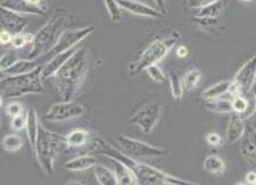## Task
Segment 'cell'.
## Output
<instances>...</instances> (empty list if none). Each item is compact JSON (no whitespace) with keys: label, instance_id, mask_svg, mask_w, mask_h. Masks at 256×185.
<instances>
[{"label":"cell","instance_id":"6da1fadb","mask_svg":"<svg viewBox=\"0 0 256 185\" xmlns=\"http://www.w3.org/2000/svg\"><path fill=\"white\" fill-rule=\"evenodd\" d=\"M94 151L96 154L102 155L105 157L118 160V162L124 164L129 170L134 173L137 179L138 184L142 185H197L196 182L192 181H186L176 176L168 174L158 168L152 167L148 164L139 162L120 151L116 148L110 146L108 142L100 137H96L94 139Z\"/></svg>","mask_w":256,"mask_h":185},{"label":"cell","instance_id":"7a4b0ae2","mask_svg":"<svg viewBox=\"0 0 256 185\" xmlns=\"http://www.w3.org/2000/svg\"><path fill=\"white\" fill-rule=\"evenodd\" d=\"M90 53L84 47L74 51L73 55L57 71L52 79L63 100H72L84 85L89 71Z\"/></svg>","mask_w":256,"mask_h":185},{"label":"cell","instance_id":"3957f363","mask_svg":"<svg viewBox=\"0 0 256 185\" xmlns=\"http://www.w3.org/2000/svg\"><path fill=\"white\" fill-rule=\"evenodd\" d=\"M179 39V32L172 31L170 34L160 35L152 40L129 64L128 72L132 76L138 75L150 65L158 64L160 60H163L168 56V53L172 50V48L176 46Z\"/></svg>","mask_w":256,"mask_h":185},{"label":"cell","instance_id":"277c9868","mask_svg":"<svg viewBox=\"0 0 256 185\" xmlns=\"http://www.w3.org/2000/svg\"><path fill=\"white\" fill-rule=\"evenodd\" d=\"M63 147H65L64 137L47 130L42 124L39 125L34 156L46 175H52L55 163Z\"/></svg>","mask_w":256,"mask_h":185},{"label":"cell","instance_id":"5b68a950","mask_svg":"<svg viewBox=\"0 0 256 185\" xmlns=\"http://www.w3.org/2000/svg\"><path fill=\"white\" fill-rule=\"evenodd\" d=\"M41 71L42 65L30 73L4 77L0 81V90L6 98H20L26 94L44 93Z\"/></svg>","mask_w":256,"mask_h":185},{"label":"cell","instance_id":"8992f818","mask_svg":"<svg viewBox=\"0 0 256 185\" xmlns=\"http://www.w3.org/2000/svg\"><path fill=\"white\" fill-rule=\"evenodd\" d=\"M68 22V18L64 15L52 16L34 35L28 59H38L40 56L44 55L56 43L60 34L65 30L64 26Z\"/></svg>","mask_w":256,"mask_h":185},{"label":"cell","instance_id":"52a82bcc","mask_svg":"<svg viewBox=\"0 0 256 185\" xmlns=\"http://www.w3.org/2000/svg\"><path fill=\"white\" fill-rule=\"evenodd\" d=\"M115 140H116L118 145L123 150V152L134 159L164 157V156L168 154V150L166 149L152 146L150 143L129 138L123 134L115 135Z\"/></svg>","mask_w":256,"mask_h":185},{"label":"cell","instance_id":"ba28073f","mask_svg":"<svg viewBox=\"0 0 256 185\" xmlns=\"http://www.w3.org/2000/svg\"><path fill=\"white\" fill-rule=\"evenodd\" d=\"M256 79V60L255 55L246 61L242 66L238 69L236 75L231 80V86L229 94L231 97L245 96L252 90H254Z\"/></svg>","mask_w":256,"mask_h":185},{"label":"cell","instance_id":"9c48e42d","mask_svg":"<svg viewBox=\"0 0 256 185\" xmlns=\"http://www.w3.org/2000/svg\"><path fill=\"white\" fill-rule=\"evenodd\" d=\"M163 114V106L158 101H150L136 112L130 117V123L138 126L144 134H150L158 125Z\"/></svg>","mask_w":256,"mask_h":185},{"label":"cell","instance_id":"30bf717a","mask_svg":"<svg viewBox=\"0 0 256 185\" xmlns=\"http://www.w3.org/2000/svg\"><path fill=\"white\" fill-rule=\"evenodd\" d=\"M94 31V26H86L81 28H65V30L60 34L56 43L44 53L46 57H52L57 53L64 52L68 49H72L79 44L81 41H84L86 36H89Z\"/></svg>","mask_w":256,"mask_h":185},{"label":"cell","instance_id":"8fae6325","mask_svg":"<svg viewBox=\"0 0 256 185\" xmlns=\"http://www.w3.org/2000/svg\"><path fill=\"white\" fill-rule=\"evenodd\" d=\"M84 114V107L76 100H64L52 105L44 114V119L48 122L57 123L72 121L81 117Z\"/></svg>","mask_w":256,"mask_h":185},{"label":"cell","instance_id":"7c38bea8","mask_svg":"<svg viewBox=\"0 0 256 185\" xmlns=\"http://www.w3.org/2000/svg\"><path fill=\"white\" fill-rule=\"evenodd\" d=\"M28 24L26 16L8 9V8L0 5V25L4 30L10 31L12 34L23 33Z\"/></svg>","mask_w":256,"mask_h":185},{"label":"cell","instance_id":"4fadbf2b","mask_svg":"<svg viewBox=\"0 0 256 185\" xmlns=\"http://www.w3.org/2000/svg\"><path fill=\"white\" fill-rule=\"evenodd\" d=\"M240 155L245 162L250 167L256 166V141H255V129L253 125L246 124L245 131L242 135Z\"/></svg>","mask_w":256,"mask_h":185},{"label":"cell","instance_id":"5bb4252c","mask_svg":"<svg viewBox=\"0 0 256 185\" xmlns=\"http://www.w3.org/2000/svg\"><path fill=\"white\" fill-rule=\"evenodd\" d=\"M116 1L118 2V5L122 9L129 11V13L134 15L155 19L164 18V14L160 13V10L155 9V8L148 6L142 1H137V0H116Z\"/></svg>","mask_w":256,"mask_h":185},{"label":"cell","instance_id":"9a60e30c","mask_svg":"<svg viewBox=\"0 0 256 185\" xmlns=\"http://www.w3.org/2000/svg\"><path fill=\"white\" fill-rule=\"evenodd\" d=\"M76 50V49L72 48L64 52L57 53V55L52 56V58L49 59V61H47L46 65H42V71H41V79H42V81L52 79V76L54 75V74H55L62 66H63V65L65 64V61L73 55Z\"/></svg>","mask_w":256,"mask_h":185},{"label":"cell","instance_id":"2e32d148","mask_svg":"<svg viewBox=\"0 0 256 185\" xmlns=\"http://www.w3.org/2000/svg\"><path fill=\"white\" fill-rule=\"evenodd\" d=\"M0 5L20 15H44V9L42 7L32 5L26 0H2Z\"/></svg>","mask_w":256,"mask_h":185},{"label":"cell","instance_id":"e0dca14e","mask_svg":"<svg viewBox=\"0 0 256 185\" xmlns=\"http://www.w3.org/2000/svg\"><path fill=\"white\" fill-rule=\"evenodd\" d=\"M245 126L246 121H244L240 115L234 112L230 113L228 129H226V141L229 143H236L244 134Z\"/></svg>","mask_w":256,"mask_h":185},{"label":"cell","instance_id":"ac0fdd59","mask_svg":"<svg viewBox=\"0 0 256 185\" xmlns=\"http://www.w3.org/2000/svg\"><path fill=\"white\" fill-rule=\"evenodd\" d=\"M39 125H40V122H39L38 114H36L34 108H30V110H28V113L26 115V130L28 143H30V148L33 155H34L36 138H38Z\"/></svg>","mask_w":256,"mask_h":185},{"label":"cell","instance_id":"d6986e66","mask_svg":"<svg viewBox=\"0 0 256 185\" xmlns=\"http://www.w3.org/2000/svg\"><path fill=\"white\" fill-rule=\"evenodd\" d=\"M97 164V158L92 155H82L65 163L64 168L70 172H84L90 170Z\"/></svg>","mask_w":256,"mask_h":185},{"label":"cell","instance_id":"ffe728a7","mask_svg":"<svg viewBox=\"0 0 256 185\" xmlns=\"http://www.w3.org/2000/svg\"><path fill=\"white\" fill-rule=\"evenodd\" d=\"M65 139V147L70 148V149H79L88 145L89 139H90V133L89 131L84 130V129H76L70 132Z\"/></svg>","mask_w":256,"mask_h":185},{"label":"cell","instance_id":"44dd1931","mask_svg":"<svg viewBox=\"0 0 256 185\" xmlns=\"http://www.w3.org/2000/svg\"><path fill=\"white\" fill-rule=\"evenodd\" d=\"M39 66H41L39 59H18L13 66L8 68L5 73L7 76L20 75V74H26L34 71V69L38 68Z\"/></svg>","mask_w":256,"mask_h":185},{"label":"cell","instance_id":"7402d4cb","mask_svg":"<svg viewBox=\"0 0 256 185\" xmlns=\"http://www.w3.org/2000/svg\"><path fill=\"white\" fill-rule=\"evenodd\" d=\"M112 160V163L114 164V167H115V175H116V179H118V185H136L138 184L137 182V179H136V176L134 175V173H132L129 168H128L124 164L118 162V160H114V159H110Z\"/></svg>","mask_w":256,"mask_h":185},{"label":"cell","instance_id":"603a6c76","mask_svg":"<svg viewBox=\"0 0 256 185\" xmlns=\"http://www.w3.org/2000/svg\"><path fill=\"white\" fill-rule=\"evenodd\" d=\"M226 5H228V0H218L216 2L197 9L198 13L195 18H218V16L224 13Z\"/></svg>","mask_w":256,"mask_h":185},{"label":"cell","instance_id":"cb8c5ba5","mask_svg":"<svg viewBox=\"0 0 256 185\" xmlns=\"http://www.w3.org/2000/svg\"><path fill=\"white\" fill-rule=\"evenodd\" d=\"M94 176L98 181L99 184L102 185H118V179L115 173L110 170V167L100 164H96L94 167Z\"/></svg>","mask_w":256,"mask_h":185},{"label":"cell","instance_id":"d4e9b609","mask_svg":"<svg viewBox=\"0 0 256 185\" xmlns=\"http://www.w3.org/2000/svg\"><path fill=\"white\" fill-rule=\"evenodd\" d=\"M231 86V81H222L218 82V83L214 84L210 88L205 89L200 94V98L203 100H210L216 99V98H220L224 96V94L228 93Z\"/></svg>","mask_w":256,"mask_h":185},{"label":"cell","instance_id":"484cf974","mask_svg":"<svg viewBox=\"0 0 256 185\" xmlns=\"http://www.w3.org/2000/svg\"><path fill=\"white\" fill-rule=\"evenodd\" d=\"M203 167L210 175H222L226 172V164L218 156L210 155L205 158Z\"/></svg>","mask_w":256,"mask_h":185},{"label":"cell","instance_id":"4316f807","mask_svg":"<svg viewBox=\"0 0 256 185\" xmlns=\"http://www.w3.org/2000/svg\"><path fill=\"white\" fill-rule=\"evenodd\" d=\"M206 109L210 112L218 114H230L232 113V107H231V100L224 99V98H216V99L206 100L205 102Z\"/></svg>","mask_w":256,"mask_h":185},{"label":"cell","instance_id":"83f0119b","mask_svg":"<svg viewBox=\"0 0 256 185\" xmlns=\"http://www.w3.org/2000/svg\"><path fill=\"white\" fill-rule=\"evenodd\" d=\"M168 77H170V86H171V92L172 97L174 98L176 102H180L182 100L184 97V84H182V77H181L179 74L176 71H171L168 74Z\"/></svg>","mask_w":256,"mask_h":185},{"label":"cell","instance_id":"f1b7e54d","mask_svg":"<svg viewBox=\"0 0 256 185\" xmlns=\"http://www.w3.org/2000/svg\"><path fill=\"white\" fill-rule=\"evenodd\" d=\"M23 145H24L23 139L16 133L5 135L2 141V149L8 151V152L20 151L23 148Z\"/></svg>","mask_w":256,"mask_h":185},{"label":"cell","instance_id":"f546056e","mask_svg":"<svg viewBox=\"0 0 256 185\" xmlns=\"http://www.w3.org/2000/svg\"><path fill=\"white\" fill-rule=\"evenodd\" d=\"M200 77H202V72L198 68L188 69L182 77L184 89L187 90V91H192V90H194L197 86Z\"/></svg>","mask_w":256,"mask_h":185},{"label":"cell","instance_id":"4dcf8cb0","mask_svg":"<svg viewBox=\"0 0 256 185\" xmlns=\"http://www.w3.org/2000/svg\"><path fill=\"white\" fill-rule=\"evenodd\" d=\"M104 3L110 19H112L113 22H121L122 8L120 7L116 0H104Z\"/></svg>","mask_w":256,"mask_h":185},{"label":"cell","instance_id":"1f68e13d","mask_svg":"<svg viewBox=\"0 0 256 185\" xmlns=\"http://www.w3.org/2000/svg\"><path fill=\"white\" fill-rule=\"evenodd\" d=\"M246 98H247V108L245 112L240 114V117L244 119V121H247V119L253 117L256 110V99H255V93L254 90H252L248 93H246Z\"/></svg>","mask_w":256,"mask_h":185},{"label":"cell","instance_id":"d6a6232c","mask_svg":"<svg viewBox=\"0 0 256 185\" xmlns=\"http://www.w3.org/2000/svg\"><path fill=\"white\" fill-rule=\"evenodd\" d=\"M144 71H147V74L150 76V79L156 82V83H164L165 80H166L165 73L158 64L150 65V66H148Z\"/></svg>","mask_w":256,"mask_h":185},{"label":"cell","instance_id":"836d02e7","mask_svg":"<svg viewBox=\"0 0 256 185\" xmlns=\"http://www.w3.org/2000/svg\"><path fill=\"white\" fill-rule=\"evenodd\" d=\"M18 60V55H16V52L14 51H8L2 53V55L0 56V69L6 72L7 69L13 66Z\"/></svg>","mask_w":256,"mask_h":185},{"label":"cell","instance_id":"e575fe53","mask_svg":"<svg viewBox=\"0 0 256 185\" xmlns=\"http://www.w3.org/2000/svg\"><path fill=\"white\" fill-rule=\"evenodd\" d=\"M247 98L245 96H236L231 100V107H232V112L237 114H242L247 108Z\"/></svg>","mask_w":256,"mask_h":185},{"label":"cell","instance_id":"d590c367","mask_svg":"<svg viewBox=\"0 0 256 185\" xmlns=\"http://www.w3.org/2000/svg\"><path fill=\"white\" fill-rule=\"evenodd\" d=\"M6 114L10 116V118L20 116V115L23 114V106L22 104H20L18 101H13L10 104H8L6 106Z\"/></svg>","mask_w":256,"mask_h":185},{"label":"cell","instance_id":"8d00e7d4","mask_svg":"<svg viewBox=\"0 0 256 185\" xmlns=\"http://www.w3.org/2000/svg\"><path fill=\"white\" fill-rule=\"evenodd\" d=\"M26 116H23V114L20 115V116L13 117L10 121V127L12 130L15 131V132H20V131L24 130L26 129Z\"/></svg>","mask_w":256,"mask_h":185},{"label":"cell","instance_id":"74e56055","mask_svg":"<svg viewBox=\"0 0 256 185\" xmlns=\"http://www.w3.org/2000/svg\"><path fill=\"white\" fill-rule=\"evenodd\" d=\"M205 141L210 147H222V145H224V139L220 134L216 132H210L206 134Z\"/></svg>","mask_w":256,"mask_h":185},{"label":"cell","instance_id":"f35d334b","mask_svg":"<svg viewBox=\"0 0 256 185\" xmlns=\"http://www.w3.org/2000/svg\"><path fill=\"white\" fill-rule=\"evenodd\" d=\"M216 1H218V0H187V5L192 9H200V8Z\"/></svg>","mask_w":256,"mask_h":185},{"label":"cell","instance_id":"ab89813d","mask_svg":"<svg viewBox=\"0 0 256 185\" xmlns=\"http://www.w3.org/2000/svg\"><path fill=\"white\" fill-rule=\"evenodd\" d=\"M12 47L15 49H20L26 46V34L23 33H18L13 34V38H12Z\"/></svg>","mask_w":256,"mask_h":185},{"label":"cell","instance_id":"60d3db41","mask_svg":"<svg viewBox=\"0 0 256 185\" xmlns=\"http://www.w3.org/2000/svg\"><path fill=\"white\" fill-rule=\"evenodd\" d=\"M12 38H13V34L10 31L4 30V28L0 31V44L2 46H8V44H10Z\"/></svg>","mask_w":256,"mask_h":185},{"label":"cell","instance_id":"b9f144b4","mask_svg":"<svg viewBox=\"0 0 256 185\" xmlns=\"http://www.w3.org/2000/svg\"><path fill=\"white\" fill-rule=\"evenodd\" d=\"M176 56L179 57V58H186V57L188 56V53H189V51H188V48L186 47V46H180V47H178L176 48Z\"/></svg>","mask_w":256,"mask_h":185},{"label":"cell","instance_id":"7bdbcfd3","mask_svg":"<svg viewBox=\"0 0 256 185\" xmlns=\"http://www.w3.org/2000/svg\"><path fill=\"white\" fill-rule=\"evenodd\" d=\"M154 2L156 3V6L158 7L160 11L162 14H166V1L165 0H154Z\"/></svg>","mask_w":256,"mask_h":185},{"label":"cell","instance_id":"ee69618b","mask_svg":"<svg viewBox=\"0 0 256 185\" xmlns=\"http://www.w3.org/2000/svg\"><path fill=\"white\" fill-rule=\"evenodd\" d=\"M256 183V174L255 172H250L246 175V184L254 185Z\"/></svg>","mask_w":256,"mask_h":185},{"label":"cell","instance_id":"f6af8a7d","mask_svg":"<svg viewBox=\"0 0 256 185\" xmlns=\"http://www.w3.org/2000/svg\"><path fill=\"white\" fill-rule=\"evenodd\" d=\"M28 3H32V5H36V6H40V3L42 0H26Z\"/></svg>","mask_w":256,"mask_h":185},{"label":"cell","instance_id":"bcb514c9","mask_svg":"<svg viewBox=\"0 0 256 185\" xmlns=\"http://www.w3.org/2000/svg\"><path fill=\"white\" fill-rule=\"evenodd\" d=\"M7 75H6V73L4 72V71H2V69H0V81H2L4 77H6Z\"/></svg>","mask_w":256,"mask_h":185},{"label":"cell","instance_id":"7dc6e473","mask_svg":"<svg viewBox=\"0 0 256 185\" xmlns=\"http://www.w3.org/2000/svg\"><path fill=\"white\" fill-rule=\"evenodd\" d=\"M2 98L0 96V108H2Z\"/></svg>","mask_w":256,"mask_h":185},{"label":"cell","instance_id":"c3c4849f","mask_svg":"<svg viewBox=\"0 0 256 185\" xmlns=\"http://www.w3.org/2000/svg\"><path fill=\"white\" fill-rule=\"evenodd\" d=\"M240 1H242V2H250V1H253V0H240Z\"/></svg>","mask_w":256,"mask_h":185}]
</instances>
